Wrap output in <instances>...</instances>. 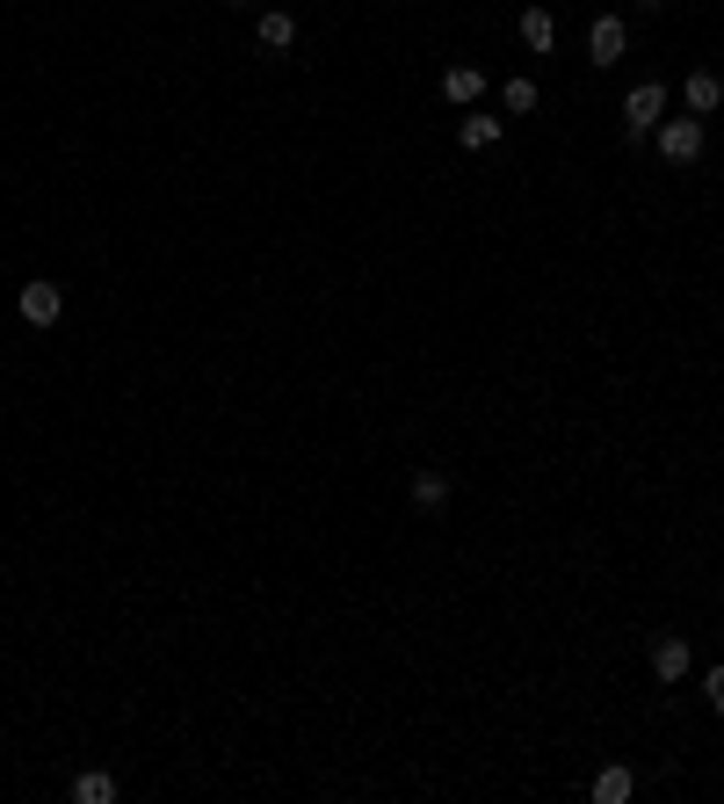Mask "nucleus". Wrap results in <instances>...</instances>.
<instances>
[{
    "label": "nucleus",
    "mask_w": 724,
    "mask_h": 804,
    "mask_svg": "<svg viewBox=\"0 0 724 804\" xmlns=\"http://www.w3.org/2000/svg\"><path fill=\"white\" fill-rule=\"evenodd\" d=\"M710 711L724 717V667H710Z\"/></svg>",
    "instance_id": "2eb2a0df"
},
{
    "label": "nucleus",
    "mask_w": 724,
    "mask_h": 804,
    "mask_svg": "<svg viewBox=\"0 0 724 804\" xmlns=\"http://www.w3.org/2000/svg\"><path fill=\"white\" fill-rule=\"evenodd\" d=\"M479 88H485L479 66H449L442 73V95H449V102H479Z\"/></svg>",
    "instance_id": "0eeeda50"
},
{
    "label": "nucleus",
    "mask_w": 724,
    "mask_h": 804,
    "mask_svg": "<svg viewBox=\"0 0 724 804\" xmlns=\"http://www.w3.org/2000/svg\"><path fill=\"white\" fill-rule=\"evenodd\" d=\"M22 319H30V327H52L58 312H66V298H58V283H22Z\"/></svg>",
    "instance_id": "7ed1b4c3"
},
{
    "label": "nucleus",
    "mask_w": 724,
    "mask_h": 804,
    "mask_svg": "<svg viewBox=\"0 0 724 804\" xmlns=\"http://www.w3.org/2000/svg\"><path fill=\"white\" fill-rule=\"evenodd\" d=\"M659 109H667V88H630V102H623V123H630V139H645V131H652L659 123Z\"/></svg>",
    "instance_id": "f03ea898"
},
{
    "label": "nucleus",
    "mask_w": 724,
    "mask_h": 804,
    "mask_svg": "<svg viewBox=\"0 0 724 804\" xmlns=\"http://www.w3.org/2000/svg\"><path fill=\"white\" fill-rule=\"evenodd\" d=\"M73 797H80V804H109V797H117V783H109V775H73Z\"/></svg>",
    "instance_id": "f8f14e48"
},
{
    "label": "nucleus",
    "mask_w": 724,
    "mask_h": 804,
    "mask_svg": "<svg viewBox=\"0 0 724 804\" xmlns=\"http://www.w3.org/2000/svg\"><path fill=\"white\" fill-rule=\"evenodd\" d=\"M652 674L659 682H681V674H689V646H681V638H659L652 646Z\"/></svg>",
    "instance_id": "39448f33"
},
{
    "label": "nucleus",
    "mask_w": 724,
    "mask_h": 804,
    "mask_svg": "<svg viewBox=\"0 0 724 804\" xmlns=\"http://www.w3.org/2000/svg\"><path fill=\"white\" fill-rule=\"evenodd\" d=\"M659 153H667L673 167H689V159L703 153V123H695V117H673V123H659Z\"/></svg>",
    "instance_id": "f257e3e1"
},
{
    "label": "nucleus",
    "mask_w": 724,
    "mask_h": 804,
    "mask_svg": "<svg viewBox=\"0 0 724 804\" xmlns=\"http://www.w3.org/2000/svg\"><path fill=\"white\" fill-rule=\"evenodd\" d=\"M717 102H724V80H717V73H689V109H703V117H710Z\"/></svg>",
    "instance_id": "6e6552de"
},
{
    "label": "nucleus",
    "mask_w": 724,
    "mask_h": 804,
    "mask_svg": "<svg viewBox=\"0 0 724 804\" xmlns=\"http://www.w3.org/2000/svg\"><path fill=\"white\" fill-rule=\"evenodd\" d=\"M522 44H529V52H551V44H558V22L544 15V8H529V15H522Z\"/></svg>",
    "instance_id": "423d86ee"
},
{
    "label": "nucleus",
    "mask_w": 724,
    "mask_h": 804,
    "mask_svg": "<svg viewBox=\"0 0 724 804\" xmlns=\"http://www.w3.org/2000/svg\"><path fill=\"white\" fill-rule=\"evenodd\" d=\"M442 500H449V478L442 472H420L414 478V507H442Z\"/></svg>",
    "instance_id": "9b49d317"
},
{
    "label": "nucleus",
    "mask_w": 724,
    "mask_h": 804,
    "mask_svg": "<svg viewBox=\"0 0 724 804\" xmlns=\"http://www.w3.org/2000/svg\"><path fill=\"white\" fill-rule=\"evenodd\" d=\"M594 797L602 804H630V769H602L594 775Z\"/></svg>",
    "instance_id": "9d476101"
},
{
    "label": "nucleus",
    "mask_w": 724,
    "mask_h": 804,
    "mask_svg": "<svg viewBox=\"0 0 724 804\" xmlns=\"http://www.w3.org/2000/svg\"><path fill=\"white\" fill-rule=\"evenodd\" d=\"M457 139H464L471 153H479V145H501V117H464V123H457Z\"/></svg>",
    "instance_id": "1a4fd4ad"
},
{
    "label": "nucleus",
    "mask_w": 724,
    "mask_h": 804,
    "mask_svg": "<svg viewBox=\"0 0 724 804\" xmlns=\"http://www.w3.org/2000/svg\"><path fill=\"white\" fill-rule=\"evenodd\" d=\"M507 109H515V117H529V109H536V80H507Z\"/></svg>",
    "instance_id": "4468645a"
},
{
    "label": "nucleus",
    "mask_w": 724,
    "mask_h": 804,
    "mask_svg": "<svg viewBox=\"0 0 724 804\" xmlns=\"http://www.w3.org/2000/svg\"><path fill=\"white\" fill-rule=\"evenodd\" d=\"M290 36H297V22H290V15H261V44H268V52H283Z\"/></svg>",
    "instance_id": "ddd939ff"
},
{
    "label": "nucleus",
    "mask_w": 724,
    "mask_h": 804,
    "mask_svg": "<svg viewBox=\"0 0 724 804\" xmlns=\"http://www.w3.org/2000/svg\"><path fill=\"white\" fill-rule=\"evenodd\" d=\"M623 44H630V30H623L616 15H602L594 30H586V58H594V66H616V58H623Z\"/></svg>",
    "instance_id": "20e7f679"
},
{
    "label": "nucleus",
    "mask_w": 724,
    "mask_h": 804,
    "mask_svg": "<svg viewBox=\"0 0 724 804\" xmlns=\"http://www.w3.org/2000/svg\"><path fill=\"white\" fill-rule=\"evenodd\" d=\"M638 8H659V0H638Z\"/></svg>",
    "instance_id": "dca6fc26"
}]
</instances>
